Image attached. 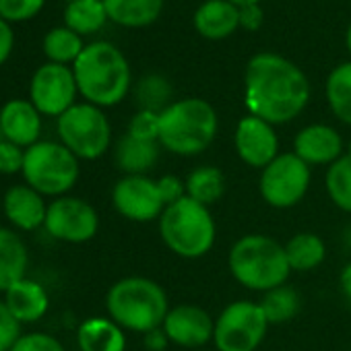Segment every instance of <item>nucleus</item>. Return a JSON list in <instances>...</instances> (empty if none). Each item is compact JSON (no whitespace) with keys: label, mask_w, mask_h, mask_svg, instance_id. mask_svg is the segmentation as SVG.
<instances>
[{"label":"nucleus","mask_w":351,"mask_h":351,"mask_svg":"<svg viewBox=\"0 0 351 351\" xmlns=\"http://www.w3.org/2000/svg\"><path fill=\"white\" fill-rule=\"evenodd\" d=\"M347 157H351V141H349V145H347V153H345Z\"/></svg>","instance_id":"45"},{"label":"nucleus","mask_w":351,"mask_h":351,"mask_svg":"<svg viewBox=\"0 0 351 351\" xmlns=\"http://www.w3.org/2000/svg\"><path fill=\"white\" fill-rule=\"evenodd\" d=\"M21 322L15 318V314L9 310V306L0 300V351H11L17 341L23 337Z\"/></svg>","instance_id":"35"},{"label":"nucleus","mask_w":351,"mask_h":351,"mask_svg":"<svg viewBox=\"0 0 351 351\" xmlns=\"http://www.w3.org/2000/svg\"><path fill=\"white\" fill-rule=\"evenodd\" d=\"M263 19H265V15H263L258 5H250V7L240 9V25L250 29V32L258 29L263 25Z\"/></svg>","instance_id":"40"},{"label":"nucleus","mask_w":351,"mask_h":351,"mask_svg":"<svg viewBox=\"0 0 351 351\" xmlns=\"http://www.w3.org/2000/svg\"><path fill=\"white\" fill-rule=\"evenodd\" d=\"M347 48L351 52V25H349V32H347Z\"/></svg>","instance_id":"44"},{"label":"nucleus","mask_w":351,"mask_h":351,"mask_svg":"<svg viewBox=\"0 0 351 351\" xmlns=\"http://www.w3.org/2000/svg\"><path fill=\"white\" fill-rule=\"evenodd\" d=\"M269 320L258 302L238 300L215 318L213 343L217 351H256L267 337Z\"/></svg>","instance_id":"9"},{"label":"nucleus","mask_w":351,"mask_h":351,"mask_svg":"<svg viewBox=\"0 0 351 351\" xmlns=\"http://www.w3.org/2000/svg\"><path fill=\"white\" fill-rule=\"evenodd\" d=\"M232 277L250 291H269L285 285L291 269L285 246L265 234H248L236 240L228 254Z\"/></svg>","instance_id":"5"},{"label":"nucleus","mask_w":351,"mask_h":351,"mask_svg":"<svg viewBox=\"0 0 351 351\" xmlns=\"http://www.w3.org/2000/svg\"><path fill=\"white\" fill-rule=\"evenodd\" d=\"M234 147L238 157L248 167L265 169L279 155V138L273 124L248 114L238 122L234 134Z\"/></svg>","instance_id":"15"},{"label":"nucleus","mask_w":351,"mask_h":351,"mask_svg":"<svg viewBox=\"0 0 351 351\" xmlns=\"http://www.w3.org/2000/svg\"><path fill=\"white\" fill-rule=\"evenodd\" d=\"M126 134H130L134 138H141V141L159 143V114L149 112V110H138L130 118Z\"/></svg>","instance_id":"33"},{"label":"nucleus","mask_w":351,"mask_h":351,"mask_svg":"<svg viewBox=\"0 0 351 351\" xmlns=\"http://www.w3.org/2000/svg\"><path fill=\"white\" fill-rule=\"evenodd\" d=\"M69 3H73V0H69Z\"/></svg>","instance_id":"47"},{"label":"nucleus","mask_w":351,"mask_h":351,"mask_svg":"<svg viewBox=\"0 0 351 351\" xmlns=\"http://www.w3.org/2000/svg\"><path fill=\"white\" fill-rule=\"evenodd\" d=\"M27 246L21 236L9 228H0V291L11 289L27 275Z\"/></svg>","instance_id":"21"},{"label":"nucleus","mask_w":351,"mask_h":351,"mask_svg":"<svg viewBox=\"0 0 351 351\" xmlns=\"http://www.w3.org/2000/svg\"><path fill=\"white\" fill-rule=\"evenodd\" d=\"M324 189L337 209L351 213V157L343 155L326 167Z\"/></svg>","instance_id":"29"},{"label":"nucleus","mask_w":351,"mask_h":351,"mask_svg":"<svg viewBox=\"0 0 351 351\" xmlns=\"http://www.w3.org/2000/svg\"><path fill=\"white\" fill-rule=\"evenodd\" d=\"M232 5H236L238 9H242V7H250V5H258L261 0H230Z\"/></svg>","instance_id":"43"},{"label":"nucleus","mask_w":351,"mask_h":351,"mask_svg":"<svg viewBox=\"0 0 351 351\" xmlns=\"http://www.w3.org/2000/svg\"><path fill=\"white\" fill-rule=\"evenodd\" d=\"M3 302L9 306V310L15 314V318L21 324L42 320L50 308L48 291L44 289L42 283H38L29 277L17 281L11 289H7Z\"/></svg>","instance_id":"19"},{"label":"nucleus","mask_w":351,"mask_h":351,"mask_svg":"<svg viewBox=\"0 0 351 351\" xmlns=\"http://www.w3.org/2000/svg\"><path fill=\"white\" fill-rule=\"evenodd\" d=\"M293 153L310 167L312 165L328 167L343 157V138L332 126L310 124L295 134Z\"/></svg>","instance_id":"16"},{"label":"nucleus","mask_w":351,"mask_h":351,"mask_svg":"<svg viewBox=\"0 0 351 351\" xmlns=\"http://www.w3.org/2000/svg\"><path fill=\"white\" fill-rule=\"evenodd\" d=\"M73 73L79 93L97 108L120 104L130 89V66L124 54L108 42L85 46L73 64Z\"/></svg>","instance_id":"2"},{"label":"nucleus","mask_w":351,"mask_h":351,"mask_svg":"<svg viewBox=\"0 0 351 351\" xmlns=\"http://www.w3.org/2000/svg\"><path fill=\"white\" fill-rule=\"evenodd\" d=\"M161 328L169 343L186 349H197L213 341L215 318L201 306L180 304L169 308Z\"/></svg>","instance_id":"14"},{"label":"nucleus","mask_w":351,"mask_h":351,"mask_svg":"<svg viewBox=\"0 0 351 351\" xmlns=\"http://www.w3.org/2000/svg\"><path fill=\"white\" fill-rule=\"evenodd\" d=\"M46 197L27 184H17L9 189L3 197V213L11 226L19 232H36L44 228L48 203Z\"/></svg>","instance_id":"17"},{"label":"nucleus","mask_w":351,"mask_h":351,"mask_svg":"<svg viewBox=\"0 0 351 351\" xmlns=\"http://www.w3.org/2000/svg\"><path fill=\"white\" fill-rule=\"evenodd\" d=\"M13 44H15V34L11 29V25L0 19V64H5L13 52Z\"/></svg>","instance_id":"39"},{"label":"nucleus","mask_w":351,"mask_h":351,"mask_svg":"<svg viewBox=\"0 0 351 351\" xmlns=\"http://www.w3.org/2000/svg\"><path fill=\"white\" fill-rule=\"evenodd\" d=\"M46 232L66 244H85L99 230V215L91 203L79 197H58L48 205Z\"/></svg>","instance_id":"11"},{"label":"nucleus","mask_w":351,"mask_h":351,"mask_svg":"<svg viewBox=\"0 0 351 351\" xmlns=\"http://www.w3.org/2000/svg\"><path fill=\"white\" fill-rule=\"evenodd\" d=\"M219 120L213 106L199 97L169 104L159 114V145L173 155H201L217 136Z\"/></svg>","instance_id":"4"},{"label":"nucleus","mask_w":351,"mask_h":351,"mask_svg":"<svg viewBox=\"0 0 351 351\" xmlns=\"http://www.w3.org/2000/svg\"><path fill=\"white\" fill-rule=\"evenodd\" d=\"M77 345L81 351H124L126 335L110 316H91L79 324Z\"/></svg>","instance_id":"20"},{"label":"nucleus","mask_w":351,"mask_h":351,"mask_svg":"<svg viewBox=\"0 0 351 351\" xmlns=\"http://www.w3.org/2000/svg\"><path fill=\"white\" fill-rule=\"evenodd\" d=\"M60 143L81 161L99 159L112 143V126L93 104H75L58 118Z\"/></svg>","instance_id":"8"},{"label":"nucleus","mask_w":351,"mask_h":351,"mask_svg":"<svg viewBox=\"0 0 351 351\" xmlns=\"http://www.w3.org/2000/svg\"><path fill=\"white\" fill-rule=\"evenodd\" d=\"M240 25V9L230 0H207L195 13V27L209 40H221Z\"/></svg>","instance_id":"22"},{"label":"nucleus","mask_w":351,"mask_h":351,"mask_svg":"<svg viewBox=\"0 0 351 351\" xmlns=\"http://www.w3.org/2000/svg\"><path fill=\"white\" fill-rule=\"evenodd\" d=\"M112 205L124 219L134 223L159 221L167 209L159 182L149 176H122L112 189Z\"/></svg>","instance_id":"12"},{"label":"nucleus","mask_w":351,"mask_h":351,"mask_svg":"<svg viewBox=\"0 0 351 351\" xmlns=\"http://www.w3.org/2000/svg\"><path fill=\"white\" fill-rule=\"evenodd\" d=\"M108 316L124 330L147 335L159 328L169 312L165 289L149 277L118 279L106 295Z\"/></svg>","instance_id":"3"},{"label":"nucleus","mask_w":351,"mask_h":351,"mask_svg":"<svg viewBox=\"0 0 351 351\" xmlns=\"http://www.w3.org/2000/svg\"><path fill=\"white\" fill-rule=\"evenodd\" d=\"M108 19L104 0H73L64 11V23L79 36L95 34Z\"/></svg>","instance_id":"27"},{"label":"nucleus","mask_w":351,"mask_h":351,"mask_svg":"<svg viewBox=\"0 0 351 351\" xmlns=\"http://www.w3.org/2000/svg\"><path fill=\"white\" fill-rule=\"evenodd\" d=\"M0 211H3V197H0Z\"/></svg>","instance_id":"46"},{"label":"nucleus","mask_w":351,"mask_h":351,"mask_svg":"<svg viewBox=\"0 0 351 351\" xmlns=\"http://www.w3.org/2000/svg\"><path fill=\"white\" fill-rule=\"evenodd\" d=\"M157 182H159V189H161V195H163L167 207L186 197V182L182 178H178V176L167 173V176H161Z\"/></svg>","instance_id":"38"},{"label":"nucleus","mask_w":351,"mask_h":351,"mask_svg":"<svg viewBox=\"0 0 351 351\" xmlns=\"http://www.w3.org/2000/svg\"><path fill=\"white\" fill-rule=\"evenodd\" d=\"M171 95V89H169V83L159 77V75H149L145 77L138 87H136V99L141 104V110H149V112H157L161 114L169 104Z\"/></svg>","instance_id":"32"},{"label":"nucleus","mask_w":351,"mask_h":351,"mask_svg":"<svg viewBox=\"0 0 351 351\" xmlns=\"http://www.w3.org/2000/svg\"><path fill=\"white\" fill-rule=\"evenodd\" d=\"M46 0H0V19L9 21H27L36 17Z\"/></svg>","instance_id":"34"},{"label":"nucleus","mask_w":351,"mask_h":351,"mask_svg":"<svg viewBox=\"0 0 351 351\" xmlns=\"http://www.w3.org/2000/svg\"><path fill=\"white\" fill-rule=\"evenodd\" d=\"M285 256H287L291 271L308 273V271L318 269L324 263L326 246L320 236H316L312 232H300L287 240Z\"/></svg>","instance_id":"25"},{"label":"nucleus","mask_w":351,"mask_h":351,"mask_svg":"<svg viewBox=\"0 0 351 351\" xmlns=\"http://www.w3.org/2000/svg\"><path fill=\"white\" fill-rule=\"evenodd\" d=\"M42 114L27 99H11L0 110V134L5 141L29 149L40 141Z\"/></svg>","instance_id":"18"},{"label":"nucleus","mask_w":351,"mask_h":351,"mask_svg":"<svg viewBox=\"0 0 351 351\" xmlns=\"http://www.w3.org/2000/svg\"><path fill=\"white\" fill-rule=\"evenodd\" d=\"M83 50L85 46L81 42V36L69 27H56L48 32L44 38V54L50 58V62L56 64H64V66L69 62L75 64V60L81 56Z\"/></svg>","instance_id":"31"},{"label":"nucleus","mask_w":351,"mask_h":351,"mask_svg":"<svg viewBox=\"0 0 351 351\" xmlns=\"http://www.w3.org/2000/svg\"><path fill=\"white\" fill-rule=\"evenodd\" d=\"M312 171L293 151L279 153L265 169H261L258 193L273 209H291L302 203L310 189Z\"/></svg>","instance_id":"10"},{"label":"nucleus","mask_w":351,"mask_h":351,"mask_svg":"<svg viewBox=\"0 0 351 351\" xmlns=\"http://www.w3.org/2000/svg\"><path fill=\"white\" fill-rule=\"evenodd\" d=\"M79 93L73 69L56 62L42 64L29 85V101L38 108L42 116L60 118L66 110L75 106Z\"/></svg>","instance_id":"13"},{"label":"nucleus","mask_w":351,"mask_h":351,"mask_svg":"<svg viewBox=\"0 0 351 351\" xmlns=\"http://www.w3.org/2000/svg\"><path fill=\"white\" fill-rule=\"evenodd\" d=\"M79 159L56 141H38L25 149L21 176L27 186L44 197H66L79 180Z\"/></svg>","instance_id":"7"},{"label":"nucleus","mask_w":351,"mask_h":351,"mask_svg":"<svg viewBox=\"0 0 351 351\" xmlns=\"http://www.w3.org/2000/svg\"><path fill=\"white\" fill-rule=\"evenodd\" d=\"M108 19L124 27H145L153 23L163 7V0H104Z\"/></svg>","instance_id":"24"},{"label":"nucleus","mask_w":351,"mask_h":351,"mask_svg":"<svg viewBox=\"0 0 351 351\" xmlns=\"http://www.w3.org/2000/svg\"><path fill=\"white\" fill-rule=\"evenodd\" d=\"M310 99L306 75L287 58L271 52L256 54L246 69V108L269 124L298 118Z\"/></svg>","instance_id":"1"},{"label":"nucleus","mask_w":351,"mask_h":351,"mask_svg":"<svg viewBox=\"0 0 351 351\" xmlns=\"http://www.w3.org/2000/svg\"><path fill=\"white\" fill-rule=\"evenodd\" d=\"M23 161H25L23 147L9 143V141H0V173H5V176L21 173Z\"/></svg>","instance_id":"37"},{"label":"nucleus","mask_w":351,"mask_h":351,"mask_svg":"<svg viewBox=\"0 0 351 351\" xmlns=\"http://www.w3.org/2000/svg\"><path fill=\"white\" fill-rule=\"evenodd\" d=\"M11 351H66L64 345L48 332L23 335Z\"/></svg>","instance_id":"36"},{"label":"nucleus","mask_w":351,"mask_h":351,"mask_svg":"<svg viewBox=\"0 0 351 351\" xmlns=\"http://www.w3.org/2000/svg\"><path fill=\"white\" fill-rule=\"evenodd\" d=\"M186 182V197L193 201L211 207L215 205L226 193V176L215 165H201L189 173Z\"/></svg>","instance_id":"26"},{"label":"nucleus","mask_w":351,"mask_h":351,"mask_svg":"<svg viewBox=\"0 0 351 351\" xmlns=\"http://www.w3.org/2000/svg\"><path fill=\"white\" fill-rule=\"evenodd\" d=\"M339 281H341V289H343L345 298L351 302V265H345V269L341 271Z\"/></svg>","instance_id":"42"},{"label":"nucleus","mask_w":351,"mask_h":351,"mask_svg":"<svg viewBox=\"0 0 351 351\" xmlns=\"http://www.w3.org/2000/svg\"><path fill=\"white\" fill-rule=\"evenodd\" d=\"M159 236L171 254L195 261L213 250L217 226L209 207L184 197L161 213Z\"/></svg>","instance_id":"6"},{"label":"nucleus","mask_w":351,"mask_h":351,"mask_svg":"<svg viewBox=\"0 0 351 351\" xmlns=\"http://www.w3.org/2000/svg\"><path fill=\"white\" fill-rule=\"evenodd\" d=\"M159 143L141 141L130 134H124L116 143L114 159L124 176H147V171L159 159Z\"/></svg>","instance_id":"23"},{"label":"nucleus","mask_w":351,"mask_h":351,"mask_svg":"<svg viewBox=\"0 0 351 351\" xmlns=\"http://www.w3.org/2000/svg\"><path fill=\"white\" fill-rule=\"evenodd\" d=\"M326 101L332 114L351 126V62L339 64L326 79Z\"/></svg>","instance_id":"28"},{"label":"nucleus","mask_w":351,"mask_h":351,"mask_svg":"<svg viewBox=\"0 0 351 351\" xmlns=\"http://www.w3.org/2000/svg\"><path fill=\"white\" fill-rule=\"evenodd\" d=\"M143 337H145L147 351H163L167 347V343H169L161 326L155 328V330H151V332H147V335H143Z\"/></svg>","instance_id":"41"},{"label":"nucleus","mask_w":351,"mask_h":351,"mask_svg":"<svg viewBox=\"0 0 351 351\" xmlns=\"http://www.w3.org/2000/svg\"><path fill=\"white\" fill-rule=\"evenodd\" d=\"M269 324H281L289 322L300 312V295L289 285H279L275 289H269L263 293V300L258 302Z\"/></svg>","instance_id":"30"}]
</instances>
